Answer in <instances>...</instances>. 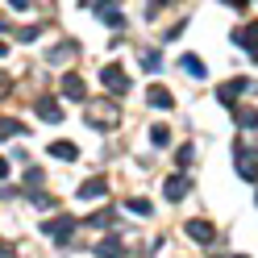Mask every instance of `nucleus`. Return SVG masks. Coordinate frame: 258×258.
Wrapping results in <instances>:
<instances>
[{"instance_id":"nucleus-1","label":"nucleus","mask_w":258,"mask_h":258,"mask_svg":"<svg viewBox=\"0 0 258 258\" xmlns=\"http://www.w3.org/2000/svg\"><path fill=\"white\" fill-rule=\"evenodd\" d=\"M100 84H104L112 96H121V92H129V75H125L121 62H108V67L100 71Z\"/></svg>"},{"instance_id":"nucleus-10","label":"nucleus","mask_w":258,"mask_h":258,"mask_svg":"<svg viewBox=\"0 0 258 258\" xmlns=\"http://www.w3.org/2000/svg\"><path fill=\"white\" fill-rule=\"evenodd\" d=\"M50 154L62 158V163H75V158H79V146H75V142H50Z\"/></svg>"},{"instance_id":"nucleus-26","label":"nucleus","mask_w":258,"mask_h":258,"mask_svg":"<svg viewBox=\"0 0 258 258\" xmlns=\"http://www.w3.org/2000/svg\"><path fill=\"white\" fill-rule=\"evenodd\" d=\"M5 175H9V163H5V158H0V179H5Z\"/></svg>"},{"instance_id":"nucleus-16","label":"nucleus","mask_w":258,"mask_h":258,"mask_svg":"<svg viewBox=\"0 0 258 258\" xmlns=\"http://www.w3.org/2000/svg\"><path fill=\"white\" fill-rule=\"evenodd\" d=\"M237 125L241 129H258V108H237Z\"/></svg>"},{"instance_id":"nucleus-7","label":"nucleus","mask_w":258,"mask_h":258,"mask_svg":"<svg viewBox=\"0 0 258 258\" xmlns=\"http://www.w3.org/2000/svg\"><path fill=\"white\" fill-rule=\"evenodd\" d=\"M187 237H196V241H204V246H213L217 229H213V221H187Z\"/></svg>"},{"instance_id":"nucleus-8","label":"nucleus","mask_w":258,"mask_h":258,"mask_svg":"<svg viewBox=\"0 0 258 258\" xmlns=\"http://www.w3.org/2000/svg\"><path fill=\"white\" fill-rule=\"evenodd\" d=\"M38 117H42V121H50V125L62 121V104L54 100V96H42V100H38Z\"/></svg>"},{"instance_id":"nucleus-4","label":"nucleus","mask_w":258,"mask_h":258,"mask_svg":"<svg viewBox=\"0 0 258 258\" xmlns=\"http://www.w3.org/2000/svg\"><path fill=\"white\" fill-rule=\"evenodd\" d=\"M250 88H254L250 79H241V75H237V79H229V84H221V88H217V100H221V104H233L237 96H246Z\"/></svg>"},{"instance_id":"nucleus-18","label":"nucleus","mask_w":258,"mask_h":258,"mask_svg":"<svg viewBox=\"0 0 258 258\" xmlns=\"http://www.w3.org/2000/svg\"><path fill=\"white\" fill-rule=\"evenodd\" d=\"M183 71H187V75H204V62H200L196 54H183Z\"/></svg>"},{"instance_id":"nucleus-6","label":"nucleus","mask_w":258,"mask_h":258,"mask_svg":"<svg viewBox=\"0 0 258 258\" xmlns=\"http://www.w3.org/2000/svg\"><path fill=\"white\" fill-rule=\"evenodd\" d=\"M92 112L96 117H88V125H96V129H112L117 125V108L112 104H92Z\"/></svg>"},{"instance_id":"nucleus-21","label":"nucleus","mask_w":258,"mask_h":258,"mask_svg":"<svg viewBox=\"0 0 258 258\" xmlns=\"http://www.w3.org/2000/svg\"><path fill=\"white\" fill-rule=\"evenodd\" d=\"M21 121H0V138H13V134H21Z\"/></svg>"},{"instance_id":"nucleus-3","label":"nucleus","mask_w":258,"mask_h":258,"mask_svg":"<svg viewBox=\"0 0 258 258\" xmlns=\"http://www.w3.org/2000/svg\"><path fill=\"white\" fill-rule=\"evenodd\" d=\"M233 42H237V46H246V54H250V58H258V21L237 25V29H233Z\"/></svg>"},{"instance_id":"nucleus-17","label":"nucleus","mask_w":258,"mask_h":258,"mask_svg":"<svg viewBox=\"0 0 258 258\" xmlns=\"http://www.w3.org/2000/svg\"><path fill=\"white\" fill-rule=\"evenodd\" d=\"M150 142H154V146H167V142H171V129H167V125H154V129H150Z\"/></svg>"},{"instance_id":"nucleus-19","label":"nucleus","mask_w":258,"mask_h":258,"mask_svg":"<svg viewBox=\"0 0 258 258\" xmlns=\"http://www.w3.org/2000/svg\"><path fill=\"white\" fill-rule=\"evenodd\" d=\"M71 54H75V46H71V42H67V46H54V50H50V62H67Z\"/></svg>"},{"instance_id":"nucleus-15","label":"nucleus","mask_w":258,"mask_h":258,"mask_svg":"<svg viewBox=\"0 0 258 258\" xmlns=\"http://www.w3.org/2000/svg\"><path fill=\"white\" fill-rule=\"evenodd\" d=\"M150 104H154V108H171L175 100H171V92H167V88H158V84H154V88H150Z\"/></svg>"},{"instance_id":"nucleus-13","label":"nucleus","mask_w":258,"mask_h":258,"mask_svg":"<svg viewBox=\"0 0 258 258\" xmlns=\"http://www.w3.org/2000/svg\"><path fill=\"white\" fill-rule=\"evenodd\" d=\"M92 13H100V17H104L108 25H121V21H125V17H121V9H117V5H92Z\"/></svg>"},{"instance_id":"nucleus-5","label":"nucleus","mask_w":258,"mask_h":258,"mask_svg":"<svg viewBox=\"0 0 258 258\" xmlns=\"http://www.w3.org/2000/svg\"><path fill=\"white\" fill-rule=\"evenodd\" d=\"M42 229H46V233H50L54 241H67V237L75 233V217H58V221H46V225H42Z\"/></svg>"},{"instance_id":"nucleus-14","label":"nucleus","mask_w":258,"mask_h":258,"mask_svg":"<svg viewBox=\"0 0 258 258\" xmlns=\"http://www.w3.org/2000/svg\"><path fill=\"white\" fill-rule=\"evenodd\" d=\"M96 254H100V258H121V241L117 237H104L100 246H96Z\"/></svg>"},{"instance_id":"nucleus-24","label":"nucleus","mask_w":258,"mask_h":258,"mask_svg":"<svg viewBox=\"0 0 258 258\" xmlns=\"http://www.w3.org/2000/svg\"><path fill=\"white\" fill-rule=\"evenodd\" d=\"M175 158H179V167H187V163H191V146H179V154H175Z\"/></svg>"},{"instance_id":"nucleus-9","label":"nucleus","mask_w":258,"mask_h":258,"mask_svg":"<svg viewBox=\"0 0 258 258\" xmlns=\"http://www.w3.org/2000/svg\"><path fill=\"white\" fill-rule=\"evenodd\" d=\"M62 96H67V100H88L84 79H79V75H62Z\"/></svg>"},{"instance_id":"nucleus-25","label":"nucleus","mask_w":258,"mask_h":258,"mask_svg":"<svg viewBox=\"0 0 258 258\" xmlns=\"http://www.w3.org/2000/svg\"><path fill=\"white\" fill-rule=\"evenodd\" d=\"M9 92H13V88H9V75L0 71V96H9Z\"/></svg>"},{"instance_id":"nucleus-23","label":"nucleus","mask_w":258,"mask_h":258,"mask_svg":"<svg viewBox=\"0 0 258 258\" xmlns=\"http://www.w3.org/2000/svg\"><path fill=\"white\" fill-rule=\"evenodd\" d=\"M92 225H100V229H108V225H112V213H108V208H100V213L92 217Z\"/></svg>"},{"instance_id":"nucleus-22","label":"nucleus","mask_w":258,"mask_h":258,"mask_svg":"<svg viewBox=\"0 0 258 258\" xmlns=\"http://www.w3.org/2000/svg\"><path fill=\"white\" fill-rule=\"evenodd\" d=\"M142 67H146V71H158V67H163V58H158L154 50H146V54H142Z\"/></svg>"},{"instance_id":"nucleus-2","label":"nucleus","mask_w":258,"mask_h":258,"mask_svg":"<svg viewBox=\"0 0 258 258\" xmlns=\"http://www.w3.org/2000/svg\"><path fill=\"white\" fill-rule=\"evenodd\" d=\"M233 158H237L241 179H246V183H258V158L250 154V146H241V142H237V146H233Z\"/></svg>"},{"instance_id":"nucleus-20","label":"nucleus","mask_w":258,"mask_h":258,"mask_svg":"<svg viewBox=\"0 0 258 258\" xmlns=\"http://www.w3.org/2000/svg\"><path fill=\"white\" fill-rule=\"evenodd\" d=\"M129 208H134V213H142V217H150L154 208H150V200H142V196H134V200H125Z\"/></svg>"},{"instance_id":"nucleus-27","label":"nucleus","mask_w":258,"mask_h":258,"mask_svg":"<svg viewBox=\"0 0 258 258\" xmlns=\"http://www.w3.org/2000/svg\"><path fill=\"white\" fill-rule=\"evenodd\" d=\"M5 54H9V46H5V42H0V58H5Z\"/></svg>"},{"instance_id":"nucleus-11","label":"nucleus","mask_w":258,"mask_h":258,"mask_svg":"<svg viewBox=\"0 0 258 258\" xmlns=\"http://www.w3.org/2000/svg\"><path fill=\"white\" fill-rule=\"evenodd\" d=\"M163 191H167V200H183L187 196V179H183V175H171Z\"/></svg>"},{"instance_id":"nucleus-28","label":"nucleus","mask_w":258,"mask_h":258,"mask_svg":"<svg viewBox=\"0 0 258 258\" xmlns=\"http://www.w3.org/2000/svg\"><path fill=\"white\" fill-rule=\"evenodd\" d=\"M237 258H246V254H237Z\"/></svg>"},{"instance_id":"nucleus-12","label":"nucleus","mask_w":258,"mask_h":258,"mask_svg":"<svg viewBox=\"0 0 258 258\" xmlns=\"http://www.w3.org/2000/svg\"><path fill=\"white\" fill-rule=\"evenodd\" d=\"M104 191H108V183H104V179H88L84 187H79V200H100Z\"/></svg>"}]
</instances>
